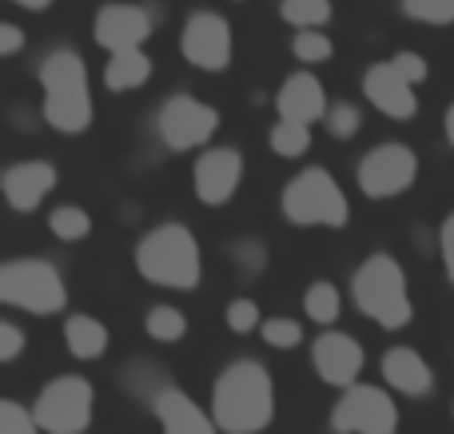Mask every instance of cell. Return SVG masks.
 Instances as JSON below:
<instances>
[{"mask_svg":"<svg viewBox=\"0 0 454 434\" xmlns=\"http://www.w3.org/2000/svg\"><path fill=\"white\" fill-rule=\"evenodd\" d=\"M271 415H275L271 375L255 359H239L215 379L212 419L223 434H255L271 422Z\"/></svg>","mask_w":454,"mask_h":434,"instance_id":"1","label":"cell"},{"mask_svg":"<svg viewBox=\"0 0 454 434\" xmlns=\"http://www.w3.org/2000/svg\"><path fill=\"white\" fill-rule=\"evenodd\" d=\"M44 84V116L56 132L76 136L92 124V96H88V72L72 48H56L40 64Z\"/></svg>","mask_w":454,"mask_h":434,"instance_id":"2","label":"cell"},{"mask_svg":"<svg viewBox=\"0 0 454 434\" xmlns=\"http://www.w3.org/2000/svg\"><path fill=\"white\" fill-rule=\"evenodd\" d=\"M136 267L148 283L176 287V291H192L204 275L200 244L184 223H160L156 231H148L136 247Z\"/></svg>","mask_w":454,"mask_h":434,"instance_id":"3","label":"cell"},{"mask_svg":"<svg viewBox=\"0 0 454 434\" xmlns=\"http://www.w3.org/2000/svg\"><path fill=\"white\" fill-rule=\"evenodd\" d=\"M355 307L367 319H375L387 331H399L411 323V295H407V275L391 255H371L351 279Z\"/></svg>","mask_w":454,"mask_h":434,"instance_id":"4","label":"cell"},{"mask_svg":"<svg viewBox=\"0 0 454 434\" xmlns=\"http://www.w3.org/2000/svg\"><path fill=\"white\" fill-rule=\"evenodd\" d=\"M283 215L303 228H343L347 223V199L343 188L331 180L323 167H307L283 188Z\"/></svg>","mask_w":454,"mask_h":434,"instance_id":"5","label":"cell"},{"mask_svg":"<svg viewBox=\"0 0 454 434\" xmlns=\"http://www.w3.org/2000/svg\"><path fill=\"white\" fill-rule=\"evenodd\" d=\"M0 299L32 315H56L68 303L64 279L44 260H12L0 267Z\"/></svg>","mask_w":454,"mask_h":434,"instance_id":"6","label":"cell"},{"mask_svg":"<svg viewBox=\"0 0 454 434\" xmlns=\"http://www.w3.org/2000/svg\"><path fill=\"white\" fill-rule=\"evenodd\" d=\"M32 415L44 434H84L92 422V383L84 375H60L40 391Z\"/></svg>","mask_w":454,"mask_h":434,"instance_id":"7","label":"cell"},{"mask_svg":"<svg viewBox=\"0 0 454 434\" xmlns=\"http://www.w3.org/2000/svg\"><path fill=\"white\" fill-rule=\"evenodd\" d=\"M331 430L335 434H395L399 430V407L387 391L371 383H355L343 391V399L331 411Z\"/></svg>","mask_w":454,"mask_h":434,"instance_id":"8","label":"cell"},{"mask_svg":"<svg viewBox=\"0 0 454 434\" xmlns=\"http://www.w3.org/2000/svg\"><path fill=\"white\" fill-rule=\"evenodd\" d=\"M415 175H419V156L407 143H379L359 164V188L371 199H391L403 196L415 183Z\"/></svg>","mask_w":454,"mask_h":434,"instance_id":"9","label":"cell"},{"mask_svg":"<svg viewBox=\"0 0 454 434\" xmlns=\"http://www.w3.org/2000/svg\"><path fill=\"white\" fill-rule=\"evenodd\" d=\"M156 128L168 148L188 151V148H204V143L212 140L215 128H220V116H215V108L200 104L196 96H172V100L160 108Z\"/></svg>","mask_w":454,"mask_h":434,"instance_id":"10","label":"cell"},{"mask_svg":"<svg viewBox=\"0 0 454 434\" xmlns=\"http://www.w3.org/2000/svg\"><path fill=\"white\" fill-rule=\"evenodd\" d=\"M180 48L196 68L204 72H223L231 64V24L215 12H196L184 24Z\"/></svg>","mask_w":454,"mask_h":434,"instance_id":"11","label":"cell"},{"mask_svg":"<svg viewBox=\"0 0 454 434\" xmlns=\"http://www.w3.org/2000/svg\"><path fill=\"white\" fill-rule=\"evenodd\" d=\"M156 16L144 4H104L96 16V44L116 52H140V44L152 36Z\"/></svg>","mask_w":454,"mask_h":434,"instance_id":"12","label":"cell"},{"mask_svg":"<svg viewBox=\"0 0 454 434\" xmlns=\"http://www.w3.org/2000/svg\"><path fill=\"white\" fill-rule=\"evenodd\" d=\"M311 363H315V371H319V379L331 383V387H355V379H359V371H363V347L351 335L327 331L315 339Z\"/></svg>","mask_w":454,"mask_h":434,"instance_id":"13","label":"cell"},{"mask_svg":"<svg viewBox=\"0 0 454 434\" xmlns=\"http://www.w3.org/2000/svg\"><path fill=\"white\" fill-rule=\"evenodd\" d=\"M239 175H243V159L235 148H212L200 156L196 164V191L207 207H220L235 196L239 188Z\"/></svg>","mask_w":454,"mask_h":434,"instance_id":"14","label":"cell"},{"mask_svg":"<svg viewBox=\"0 0 454 434\" xmlns=\"http://www.w3.org/2000/svg\"><path fill=\"white\" fill-rule=\"evenodd\" d=\"M363 92H367V100L375 104L383 116L411 120L419 112L415 88L403 80V72L395 68V64H371L367 76H363Z\"/></svg>","mask_w":454,"mask_h":434,"instance_id":"15","label":"cell"},{"mask_svg":"<svg viewBox=\"0 0 454 434\" xmlns=\"http://www.w3.org/2000/svg\"><path fill=\"white\" fill-rule=\"evenodd\" d=\"M275 108H279V120H291V124H303L311 128L319 116H327V92H323V84L311 76V72H295V76L287 80V84L279 88V96H275Z\"/></svg>","mask_w":454,"mask_h":434,"instance_id":"16","label":"cell"},{"mask_svg":"<svg viewBox=\"0 0 454 434\" xmlns=\"http://www.w3.org/2000/svg\"><path fill=\"white\" fill-rule=\"evenodd\" d=\"M4 196L16 212H32L40 207V199L56 188V167L48 159H24V164H12L4 172Z\"/></svg>","mask_w":454,"mask_h":434,"instance_id":"17","label":"cell"},{"mask_svg":"<svg viewBox=\"0 0 454 434\" xmlns=\"http://www.w3.org/2000/svg\"><path fill=\"white\" fill-rule=\"evenodd\" d=\"M383 379H387V387H395V391H403V395L419 399V395H427V391H431L434 375H431L427 359L419 355L415 347H391L383 355Z\"/></svg>","mask_w":454,"mask_h":434,"instance_id":"18","label":"cell"},{"mask_svg":"<svg viewBox=\"0 0 454 434\" xmlns=\"http://www.w3.org/2000/svg\"><path fill=\"white\" fill-rule=\"evenodd\" d=\"M152 411L164 422V434H215V419H207L180 387H168Z\"/></svg>","mask_w":454,"mask_h":434,"instance_id":"19","label":"cell"},{"mask_svg":"<svg viewBox=\"0 0 454 434\" xmlns=\"http://www.w3.org/2000/svg\"><path fill=\"white\" fill-rule=\"evenodd\" d=\"M64 343L76 359H100L108 351V327L92 315H72L64 323Z\"/></svg>","mask_w":454,"mask_h":434,"instance_id":"20","label":"cell"},{"mask_svg":"<svg viewBox=\"0 0 454 434\" xmlns=\"http://www.w3.org/2000/svg\"><path fill=\"white\" fill-rule=\"evenodd\" d=\"M148 76H152V60L144 52H116L108 60V68H104V84L112 92H132V88L148 84Z\"/></svg>","mask_w":454,"mask_h":434,"instance_id":"21","label":"cell"},{"mask_svg":"<svg viewBox=\"0 0 454 434\" xmlns=\"http://www.w3.org/2000/svg\"><path fill=\"white\" fill-rule=\"evenodd\" d=\"M124 383H128V391H132L136 399H144V403H152V407H156V399L172 387V383H164V371L152 367V363H144V359H136V363L128 367Z\"/></svg>","mask_w":454,"mask_h":434,"instance_id":"22","label":"cell"},{"mask_svg":"<svg viewBox=\"0 0 454 434\" xmlns=\"http://www.w3.org/2000/svg\"><path fill=\"white\" fill-rule=\"evenodd\" d=\"M303 307H307V319H315V323H335L339 307H343V299H339V287L327 283V279L311 283V287H307V295H303Z\"/></svg>","mask_w":454,"mask_h":434,"instance_id":"23","label":"cell"},{"mask_svg":"<svg viewBox=\"0 0 454 434\" xmlns=\"http://www.w3.org/2000/svg\"><path fill=\"white\" fill-rule=\"evenodd\" d=\"M279 16L287 24H295V28L311 32V28H319V24L331 20V0H283Z\"/></svg>","mask_w":454,"mask_h":434,"instance_id":"24","label":"cell"},{"mask_svg":"<svg viewBox=\"0 0 454 434\" xmlns=\"http://www.w3.org/2000/svg\"><path fill=\"white\" fill-rule=\"evenodd\" d=\"M144 327H148L152 339L176 343V339H184V331H188V319H184V311H176V307H152L148 319H144Z\"/></svg>","mask_w":454,"mask_h":434,"instance_id":"25","label":"cell"},{"mask_svg":"<svg viewBox=\"0 0 454 434\" xmlns=\"http://www.w3.org/2000/svg\"><path fill=\"white\" fill-rule=\"evenodd\" d=\"M48 228H52L56 239L76 244V239H84L88 231H92V220H88V212H80V207H56V212L48 215Z\"/></svg>","mask_w":454,"mask_h":434,"instance_id":"26","label":"cell"},{"mask_svg":"<svg viewBox=\"0 0 454 434\" xmlns=\"http://www.w3.org/2000/svg\"><path fill=\"white\" fill-rule=\"evenodd\" d=\"M271 148L279 151V156H303L307 148H311V128L303 124H291V120H279V124L271 128Z\"/></svg>","mask_w":454,"mask_h":434,"instance_id":"27","label":"cell"},{"mask_svg":"<svg viewBox=\"0 0 454 434\" xmlns=\"http://www.w3.org/2000/svg\"><path fill=\"white\" fill-rule=\"evenodd\" d=\"M259 335H263L267 347H299L303 343V327L295 323V319H263V327H259Z\"/></svg>","mask_w":454,"mask_h":434,"instance_id":"28","label":"cell"},{"mask_svg":"<svg viewBox=\"0 0 454 434\" xmlns=\"http://www.w3.org/2000/svg\"><path fill=\"white\" fill-rule=\"evenodd\" d=\"M403 12H407L411 20H423V24H450L454 0H403Z\"/></svg>","mask_w":454,"mask_h":434,"instance_id":"29","label":"cell"},{"mask_svg":"<svg viewBox=\"0 0 454 434\" xmlns=\"http://www.w3.org/2000/svg\"><path fill=\"white\" fill-rule=\"evenodd\" d=\"M0 434H40V422L32 411H24L20 403L4 399L0 403Z\"/></svg>","mask_w":454,"mask_h":434,"instance_id":"30","label":"cell"},{"mask_svg":"<svg viewBox=\"0 0 454 434\" xmlns=\"http://www.w3.org/2000/svg\"><path fill=\"white\" fill-rule=\"evenodd\" d=\"M323 120H327V132L335 136V140H351V136L359 132V124H363V116H359L355 104H331Z\"/></svg>","mask_w":454,"mask_h":434,"instance_id":"31","label":"cell"},{"mask_svg":"<svg viewBox=\"0 0 454 434\" xmlns=\"http://www.w3.org/2000/svg\"><path fill=\"white\" fill-rule=\"evenodd\" d=\"M291 48H295V56H299L303 64H323V60H331V40L323 36V32H315V28H311V32H299Z\"/></svg>","mask_w":454,"mask_h":434,"instance_id":"32","label":"cell"},{"mask_svg":"<svg viewBox=\"0 0 454 434\" xmlns=\"http://www.w3.org/2000/svg\"><path fill=\"white\" fill-rule=\"evenodd\" d=\"M227 327H231L235 335H247V331H255V327H263L259 323V307L251 299H235L231 307H227Z\"/></svg>","mask_w":454,"mask_h":434,"instance_id":"33","label":"cell"},{"mask_svg":"<svg viewBox=\"0 0 454 434\" xmlns=\"http://www.w3.org/2000/svg\"><path fill=\"white\" fill-rule=\"evenodd\" d=\"M391 64L403 72V80H407V84H423L427 72H431V68H427V60H423L419 52H399Z\"/></svg>","mask_w":454,"mask_h":434,"instance_id":"34","label":"cell"},{"mask_svg":"<svg viewBox=\"0 0 454 434\" xmlns=\"http://www.w3.org/2000/svg\"><path fill=\"white\" fill-rule=\"evenodd\" d=\"M24 347V335L16 323H0V363H12Z\"/></svg>","mask_w":454,"mask_h":434,"instance_id":"35","label":"cell"},{"mask_svg":"<svg viewBox=\"0 0 454 434\" xmlns=\"http://www.w3.org/2000/svg\"><path fill=\"white\" fill-rule=\"evenodd\" d=\"M439 247H442V263H447V275L454 283V212L447 215V223H442L439 231Z\"/></svg>","mask_w":454,"mask_h":434,"instance_id":"36","label":"cell"},{"mask_svg":"<svg viewBox=\"0 0 454 434\" xmlns=\"http://www.w3.org/2000/svg\"><path fill=\"white\" fill-rule=\"evenodd\" d=\"M20 48H24V32L16 28V24H0V52L12 56V52H20Z\"/></svg>","mask_w":454,"mask_h":434,"instance_id":"37","label":"cell"},{"mask_svg":"<svg viewBox=\"0 0 454 434\" xmlns=\"http://www.w3.org/2000/svg\"><path fill=\"white\" fill-rule=\"evenodd\" d=\"M235 260H239L247 271H263V247H259V244H243V247H235Z\"/></svg>","mask_w":454,"mask_h":434,"instance_id":"38","label":"cell"},{"mask_svg":"<svg viewBox=\"0 0 454 434\" xmlns=\"http://www.w3.org/2000/svg\"><path fill=\"white\" fill-rule=\"evenodd\" d=\"M16 4H24V8H32V12H40V8H48L52 0H16Z\"/></svg>","mask_w":454,"mask_h":434,"instance_id":"39","label":"cell"},{"mask_svg":"<svg viewBox=\"0 0 454 434\" xmlns=\"http://www.w3.org/2000/svg\"><path fill=\"white\" fill-rule=\"evenodd\" d=\"M447 140L454 143V104H450V112H447Z\"/></svg>","mask_w":454,"mask_h":434,"instance_id":"40","label":"cell"}]
</instances>
